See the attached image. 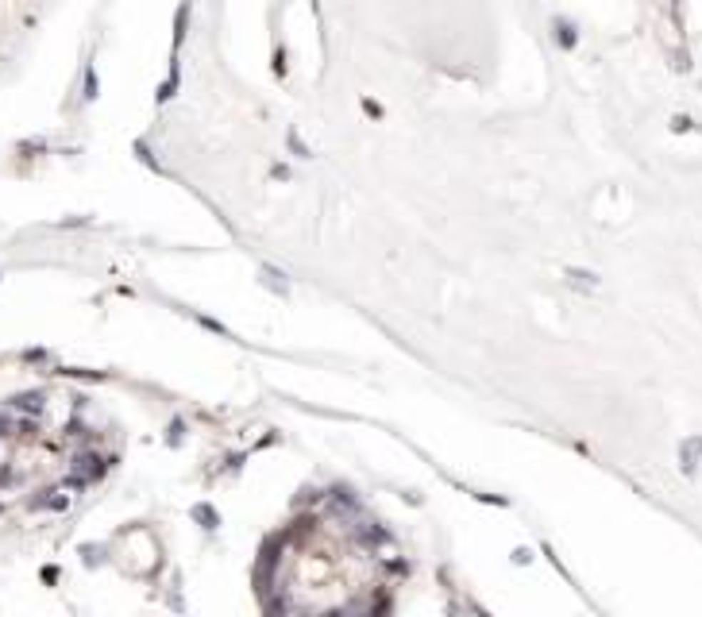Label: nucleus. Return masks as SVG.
<instances>
[{"label": "nucleus", "mask_w": 702, "mask_h": 617, "mask_svg": "<svg viewBox=\"0 0 702 617\" xmlns=\"http://www.w3.org/2000/svg\"><path fill=\"white\" fill-rule=\"evenodd\" d=\"M556 39L564 43V46H571V43H575V31H571V24H556Z\"/></svg>", "instance_id": "1"}]
</instances>
